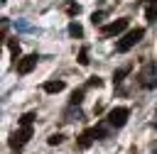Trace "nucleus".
I'll return each instance as SVG.
<instances>
[{
  "label": "nucleus",
  "instance_id": "nucleus-1",
  "mask_svg": "<svg viewBox=\"0 0 157 154\" xmlns=\"http://www.w3.org/2000/svg\"><path fill=\"white\" fill-rule=\"evenodd\" d=\"M142 37H145V29H142V27H135V29L125 32V37H123V39L115 44V51H118V54H125V51H130V49H132V46H135V44H137Z\"/></svg>",
  "mask_w": 157,
  "mask_h": 154
},
{
  "label": "nucleus",
  "instance_id": "nucleus-2",
  "mask_svg": "<svg viewBox=\"0 0 157 154\" xmlns=\"http://www.w3.org/2000/svg\"><path fill=\"white\" fill-rule=\"evenodd\" d=\"M137 83L145 88V90H152L157 88V71H155V64H145L140 76H137Z\"/></svg>",
  "mask_w": 157,
  "mask_h": 154
},
{
  "label": "nucleus",
  "instance_id": "nucleus-3",
  "mask_svg": "<svg viewBox=\"0 0 157 154\" xmlns=\"http://www.w3.org/2000/svg\"><path fill=\"white\" fill-rule=\"evenodd\" d=\"M29 137H32V125H20V130H15L12 137H10V147L12 149H22L29 142Z\"/></svg>",
  "mask_w": 157,
  "mask_h": 154
},
{
  "label": "nucleus",
  "instance_id": "nucleus-4",
  "mask_svg": "<svg viewBox=\"0 0 157 154\" xmlns=\"http://www.w3.org/2000/svg\"><path fill=\"white\" fill-rule=\"evenodd\" d=\"M125 29H128V17L115 20V22H110V24H101V37H115V34H120V32H125Z\"/></svg>",
  "mask_w": 157,
  "mask_h": 154
},
{
  "label": "nucleus",
  "instance_id": "nucleus-5",
  "mask_svg": "<svg viewBox=\"0 0 157 154\" xmlns=\"http://www.w3.org/2000/svg\"><path fill=\"white\" fill-rule=\"evenodd\" d=\"M37 61H39V56H37V54H27V56H22V59H17V61H15V68H17V73H20V76H27V73L37 66Z\"/></svg>",
  "mask_w": 157,
  "mask_h": 154
},
{
  "label": "nucleus",
  "instance_id": "nucleus-6",
  "mask_svg": "<svg viewBox=\"0 0 157 154\" xmlns=\"http://www.w3.org/2000/svg\"><path fill=\"white\" fill-rule=\"evenodd\" d=\"M128 115H130V110L128 108H113L110 112H108V125H113V127H123L125 122H128Z\"/></svg>",
  "mask_w": 157,
  "mask_h": 154
},
{
  "label": "nucleus",
  "instance_id": "nucleus-7",
  "mask_svg": "<svg viewBox=\"0 0 157 154\" xmlns=\"http://www.w3.org/2000/svg\"><path fill=\"white\" fill-rule=\"evenodd\" d=\"M93 139H96V132H93V127H91V130H83V132L78 134L76 144H78V149H88V147L93 144Z\"/></svg>",
  "mask_w": 157,
  "mask_h": 154
},
{
  "label": "nucleus",
  "instance_id": "nucleus-8",
  "mask_svg": "<svg viewBox=\"0 0 157 154\" xmlns=\"http://www.w3.org/2000/svg\"><path fill=\"white\" fill-rule=\"evenodd\" d=\"M42 90H44V93H61V90H64V81H47V83L42 86Z\"/></svg>",
  "mask_w": 157,
  "mask_h": 154
},
{
  "label": "nucleus",
  "instance_id": "nucleus-9",
  "mask_svg": "<svg viewBox=\"0 0 157 154\" xmlns=\"http://www.w3.org/2000/svg\"><path fill=\"white\" fill-rule=\"evenodd\" d=\"M69 34L76 37V39H81V37H83V27H81L76 20H71V22H69Z\"/></svg>",
  "mask_w": 157,
  "mask_h": 154
},
{
  "label": "nucleus",
  "instance_id": "nucleus-10",
  "mask_svg": "<svg viewBox=\"0 0 157 154\" xmlns=\"http://www.w3.org/2000/svg\"><path fill=\"white\" fill-rule=\"evenodd\" d=\"M130 71H132V66H130V64H128V66H123V68H118V71H115V76H113V81H115V83H120Z\"/></svg>",
  "mask_w": 157,
  "mask_h": 154
},
{
  "label": "nucleus",
  "instance_id": "nucleus-11",
  "mask_svg": "<svg viewBox=\"0 0 157 154\" xmlns=\"http://www.w3.org/2000/svg\"><path fill=\"white\" fill-rule=\"evenodd\" d=\"M83 93H86V88H78V90H74V95H71V108L81 105V100H83Z\"/></svg>",
  "mask_w": 157,
  "mask_h": 154
},
{
  "label": "nucleus",
  "instance_id": "nucleus-12",
  "mask_svg": "<svg viewBox=\"0 0 157 154\" xmlns=\"http://www.w3.org/2000/svg\"><path fill=\"white\" fill-rule=\"evenodd\" d=\"M64 10H66V15H69V17H76V15L81 12V5H76V2H69Z\"/></svg>",
  "mask_w": 157,
  "mask_h": 154
},
{
  "label": "nucleus",
  "instance_id": "nucleus-13",
  "mask_svg": "<svg viewBox=\"0 0 157 154\" xmlns=\"http://www.w3.org/2000/svg\"><path fill=\"white\" fill-rule=\"evenodd\" d=\"M7 46H10V51H12V56L17 59V56H20V42H17V39H7Z\"/></svg>",
  "mask_w": 157,
  "mask_h": 154
},
{
  "label": "nucleus",
  "instance_id": "nucleus-14",
  "mask_svg": "<svg viewBox=\"0 0 157 154\" xmlns=\"http://www.w3.org/2000/svg\"><path fill=\"white\" fill-rule=\"evenodd\" d=\"M37 120V112H25L22 117H20V125H32Z\"/></svg>",
  "mask_w": 157,
  "mask_h": 154
},
{
  "label": "nucleus",
  "instance_id": "nucleus-15",
  "mask_svg": "<svg viewBox=\"0 0 157 154\" xmlns=\"http://www.w3.org/2000/svg\"><path fill=\"white\" fill-rule=\"evenodd\" d=\"M88 61H91V59H88V49L83 46V49L78 51V64H81V66H88Z\"/></svg>",
  "mask_w": 157,
  "mask_h": 154
},
{
  "label": "nucleus",
  "instance_id": "nucleus-16",
  "mask_svg": "<svg viewBox=\"0 0 157 154\" xmlns=\"http://www.w3.org/2000/svg\"><path fill=\"white\" fill-rule=\"evenodd\" d=\"M103 17H105V12H103V10H98V12H93V15H91V22H93V24H101V22H103Z\"/></svg>",
  "mask_w": 157,
  "mask_h": 154
},
{
  "label": "nucleus",
  "instance_id": "nucleus-17",
  "mask_svg": "<svg viewBox=\"0 0 157 154\" xmlns=\"http://www.w3.org/2000/svg\"><path fill=\"white\" fill-rule=\"evenodd\" d=\"M47 142H49L52 147H56V144H61V142H64V134H52V137H49Z\"/></svg>",
  "mask_w": 157,
  "mask_h": 154
},
{
  "label": "nucleus",
  "instance_id": "nucleus-18",
  "mask_svg": "<svg viewBox=\"0 0 157 154\" xmlns=\"http://www.w3.org/2000/svg\"><path fill=\"white\" fill-rule=\"evenodd\" d=\"M15 29H20V32H29L32 27H29L27 22H22V20H17V22H15Z\"/></svg>",
  "mask_w": 157,
  "mask_h": 154
},
{
  "label": "nucleus",
  "instance_id": "nucleus-19",
  "mask_svg": "<svg viewBox=\"0 0 157 154\" xmlns=\"http://www.w3.org/2000/svg\"><path fill=\"white\" fill-rule=\"evenodd\" d=\"M101 83H103V81H101L98 76H93V78H88V83H86V88H98Z\"/></svg>",
  "mask_w": 157,
  "mask_h": 154
}]
</instances>
